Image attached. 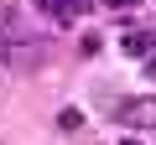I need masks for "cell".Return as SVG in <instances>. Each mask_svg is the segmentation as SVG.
Masks as SVG:
<instances>
[{"label":"cell","mask_w":156,"mask_h":145,"mask_svg":"<svg viewBox=\"0 0 156 145\" xmlns=\"http://www.w3.org/2000/svg\"><path fill=\"white\" fill-rule=\"evenodd\" d=\"M57 124H62V130H78V124H83V114H78V109H62V114H57Z\"/></svg>","instance_id":"3957f363"},{"label":"cell","mask_w":156,"mask_h":145,"mask_svg":"<svg viewBox=\"0 0 156 145\" xmlns=\"http://www.w3.org/2000/svg\"><path fill=\"white\" fill-rule=\"evenodd\" d=\"M109 11H130V5H140V0H104Z\"/></svg>","instance_id":"277c9868"},{"label":"cell","mask_w":156,"mask_h":145,"mask_svg":"<svg viewBox=\"0 0 156 145\" xmlns=\"http://www.w3.org/2000/svg\"><path fill=\"white\" fill-rule=\"evenodd\" d=\"M120 47H125L130 57H151V47H156V36H151V31H125V36H120Z\"/></svg>","instance_id":"7a4b0ae2"},{"label":"cell","mask_w":156,"mask_h":145,"mask_svg":"<svg viewBox=\"0 0 156 145\" xmlns=\"http://www.w3.org/2000/svg\"><path fill=\"white\" fill-rule=\"evenodd\" d=\"M120 124H130V130H156V99H125V104H120Z\"/></svg>","instance_id":"6da1fadb"},{"label":"cell","mask_w":156,"mask_h":145,"mask_svg":"<svg viewBox=\"0 0 156 145\" xmlns=\"http://www.w3.org/2000/svg\"><path fill=\"white\" fill-rule=\"evenodd\" d=\"M120 145H140V140H120Z\"/></svg>","instance_id":"8992f818"},{"label":"cell","mask_w":156,"mask_h":145,"mask_svg":"<svg viewBox=\"0 0 156 145\" xmlns=\"http://www.w3.org/2000/svg\"><path fill=\"white\" fill-rule=\"evenodd\" d=\"M73 5H83V0H73Z\"/></svg>","instance_id":"52a82bcc"},{"label":"cell","mask_w":156,"mask_h":145,"mask_svg":"<svg viewBox=\"0 0 156 145\" xmlns=\"http://www.w3.org/2000/svg\"><path fill=\"white\" fill-rule=\"evenodd\" d=\"M146 72H151V78H156V52H151V57H146Z\"/></svg>","instance_id":"5b68a950"}]
</instances>
